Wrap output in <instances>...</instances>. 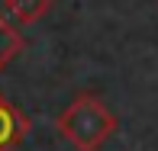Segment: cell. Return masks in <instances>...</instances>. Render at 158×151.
<instances>
[{"mask_svg": "<svg viewBox=\"0 0 158 151\" xmlns=\"http://www.w3.org/2000/svg\"><path fill=\"white\" fill-rule=\"evenodd\" d=\"M3 6L19 26H32L52 10V0H3Z\"/></svg>", "mask_w": 158, "mask_h": 151, "instance_id": "3", "label": "cell"}, {"mask_svg": "<svg viewBox=\"0 0 158 151\" xmlns=\"http://www.w3.org/2000/svg\"><path fill=\"white\" fill-rule=\"evenodd\" d=\"M58 135L74 151H100L113 132L116 116L97 93H77L68 106L58 113Z\"/></svg>", "mask_w": 158, "mask_h": 151, "instance_id": "1", "label": "cell"}, {"mask_svg": "<svg viewBox=\"0 0 158 151\" xmlns=\"http://www.w3.org/2000/svg\"><path fill=\"white\" fill-rule=\"evenodd\" d=\"M19 52H23V32L0 13V71L16 58Z\"/></svg>", "mask_w": 158, "mask_h": 151, "instance_id": "4", "label": "cell"}, {"mask_svg": "<svg viewBox=\"0 0 158 151\" xmlns=\"http://www.w3.org/2000/svg\"><path fill=\"white\" fill-rule=\"evenodd\" d=\"M29 132V119L0 93V151H13Z\"/></svg>", "mask_w": 158, "mask_h": 151, "instance_id": "2", "label": "cell"}]
</instances>
